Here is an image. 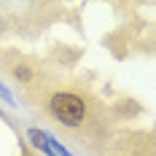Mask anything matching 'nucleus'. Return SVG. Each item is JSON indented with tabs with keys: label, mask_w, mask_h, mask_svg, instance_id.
<instances>
[{
	"label": "nucleus",
	"mask_w": 156,
	"mask_h": 156,
	"mask_svg": "<svg viewBox=\"0 0 156 156\" xmlns=\"http://www.w3.org/2000/svg\"><path fill=\"white\" fill-rule=\"evenodd\" d=\"M35 108L57 132L97 148V140H108L110 116L105 102L83 83H54L48 81L38 94Z\"/></svg>",
	"instance_id": "f257e3e1"
},
{
	"label": "nucleus",
	"mask_w": 156,
	"mask_h": 156,
	"mask_svg": "<svg viewBox=\"0 0 156 156\" xmlns=\"http://www.w3.org/2000/svg\"><path fill=\"white\" fill-rule=\"evenodd\" d=\"M27 137H30V143L38 148V151H43V154H57V156H67V148L65 145H59V143L54 140L48 132H43V129H38V126H30L27 129Z\"/></svg>",
	"instance_id": "f03ea898"
},
{
	"label": "nucleus",
	"mask_w": 156,
	"mask_h": 156,
	"mask_svg": "<svg viewBox=\"0 0 156 156\" xmlns=\"http://www.w3.org/2000/svg\"><path fill=\"white\" fill-rule=\"evenodd\" d=\"M140 110L143 108L135 102V100H126L124 97V100H119V102L113 105V119H135Z\"/></svg>",
	"instance_id": "7ed1b4c3"
},
{
	"label": "nucleus",
	"mask_w": 156,
	"mask_h": 156,
	"mask_svg": "<svg viewBox=\"0 0 156 156\" xmlns=\"http://www.w3.org/2000/svg\"><path fill=\"white\" fill-rule=\"evenodd\" d=\"M113 3H140V0H113Z\"/></svg>",
	"instance_id": "20e7f679"
}]
</instances>
